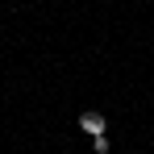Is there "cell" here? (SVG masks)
Instances as JSON below:
<instances>
[{"mask_svg": "<svg viewBox=\"0 0 154 154\" xmlns=\"http://www.w3.org/2000/svg\"><path fill=\"white\" fill-rule=\"evenodd\" d=\"M92 150H96V154H108V150H112V142H108V133H100V137H92Z\"/></svg>", "mask_w": 154, "mask_h": 154, "instance_id": "cell-2", "label": "cell"}, {"mask_svg": "<svg viewBox=\"0 0 154 154\" xmlns=\"http://www.w3.org/2000/svg\"><path fill=\"white\" fill-rule=\"evenodd\" d=\"M79 129H88L92 137H100L104 129H108V121H104L100 112H88V117H79Z\"/></svg>", "mask_w": 154, "mask_h": 154, "instance_id": "cell-1", "label": "cell"}]
</instances>
